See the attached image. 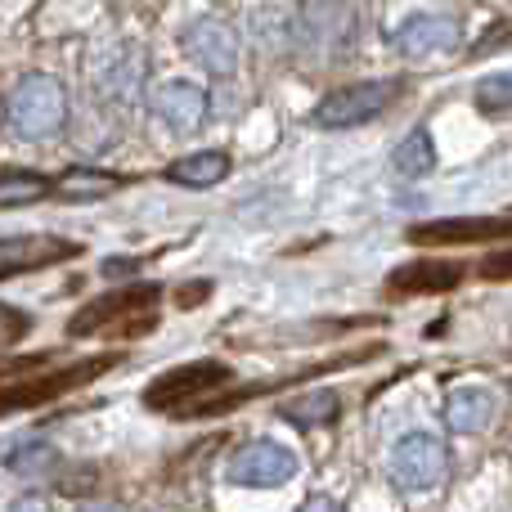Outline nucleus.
<instances>
[{
    "instance_id": "nucleus-1",
    "label": "nucleus",
    "mask_w": 512,
    "mask_h": 512,
    "mask_svg": "<svg viewBox=\"0 0 512 512\" xmlns=\"http://www.w3.org/2000/svg\"><path fill=\"white\" fill-rule=\"evenodd\" d=\"M5 122L23 140H45L68 122V95L54 77H23L5 99Z\"/></svg>"
},
{
    "instance_id": "nucleus-4",
    "label": "nucleus",
    "mask_w": 512,
    "mask_h": 512,
    "mask_svg": "<svg viewBox=\"0 0 512 512\" xmlns=\"http://www.w3.org/2000/svg\"><path fill=\"white\" fill-rule=\"evenodd\" d=\"M153 301H158V288H153V283L117 288V292H108V297L90 301V306L68 324V333L72 337H90V333H99V328L117 324V319H131V333H144V328H153V315H149Z\"/></svg>"
},
{
    "instance_id": "nucleus-13",
    "label": "nucleus",
    "mask_w": 512,
    "mask_h": 512,
    "mask_svg": "<svg viewBox=\"0 0 512 512\" xmlns=\"http://www.w3.org/2000/svg\"><path fill=\"white\" fill-rule=\"evenodd\" d=\"M459 279H463V265H454V261H414V265H400V270L391 274L387 292H396V297L450 292V288H459Z\"/></svg>"
},
{
    "instance_id": "nucleus-16",
    "label": "nucleus",
    "mask_w": 512,
    "mask_h": 512,
    "mask_svg": "<svg viewBox=\"0 0 512 512\" xmlns=\"http://www.w3.org/2000/svg\"><path fill=\"white\" fill-rule=\"evenodd\" d=\"M436 167V149H432V135L427 131H409L405 140L391 149V171L400 180H418Z\"/></svg>"
},
{
    "instance_id": "nucleus-23",
    "label": "nucleus",
    "mask_w": 512,
    "mask_h": 512,
    "mask_svg": "<svg viewBox=\"0 0 512 512\" xmlns=\"http://www.w3.org/2000/svg\"><path fill=\"white\" fill-rule=\"evenodd\" d=\"M481 274H486V279H512V248L486 256V261H481Z\"/></svg>"
},
{
    "instance_id": "nucleus-15",
    "label": "nucleus",
    "mask_w": 512,
    "mask_h": 512,
    "mask_svg": "<svg viewBox=\"0 0 512 512\" xmlns=\"http://www.w3.org/2000/svg\"><path fill=\"white\" fill-rule=\"evenodd\" d=\"M167 176L176 180V185H185V189H207V185H221V180L230 176V158H225V153L203 149V153H189V158L171 162Z\"/></svg>"
},
{
    "instance_id": "nucleus-20",
    "label": "nucleus",
    "mask_w": 512,
    "mask_h": 512,
    "mask_svg": "<svg viewBox=\"0 0 512 512\" xmlns=\"http://www.w3.org/2000/svg\"><path fill=\"white\" fill-rule=\"evenodd\" d=\"M477 108L481 113H512V68L477 81Z\"/></svg>"
},
{
    "instance_id": "nucleus-17",
    "label": "nucleus",
    "mask_w": 512,
    "mask_h": 512,
    "mask_svg": "<svg viewBox=\"0 0 512 512\" xmlns=\"http://www.w3.org/2000/svg\"><path fill=\"white\" fill-rule=\"evenodd\" d=\"M50 189H59V180H45V176H32V171L9 167L5 176H0V203H5V207H23V203L45 198Z\"/></svg>"
},
{
    "instance_id": "nucleus-12",
    "label": "nucleus",
    "mask_w": 512,
    "mask_h": 512,
    "mask_svg": "<svg viewBox=\"0 0 512 512\" xmlns=\"http://www.w3.org/2000/svg\"><path fill=\"white\" fill-rule=\"evenodd\" d=\"M63 256H77V243L41 239V234H9V239L0 243V270H5V279H9V274L36 270V265L63 261Z\"/></svg>"
},
{
    "instance_id": "nucleus-6",
    "label": "nucleus",
    "mask_w": 512,
    "mask_h": 512,
    "mask_svg": "<svg viewBox=\"0 0 512 512\" xmlns=\"http://www.w3.org/2000/svg\"><path fill=\"white\" fill-rule=\"evenodd\" d=\"M445 445L441 436H427V432H409L405 441L391 450V481L400 490H432L441 486L445 477Z\"/></svg>"
},
{
    "instance_id": "nucleus-9",
    "label": "nucleus",
    "mask_w": 512,
    "mask_h": 512,
    "mask_svg": "<svg viewBox=\"0 0 512 512\" xmlns=\"http://www.w3.org/2000/svg\"><path fill=\"white\" fill-rule=\"evenodd\" d=\"M185 54L194 63H203L216 77H230L234 63H239V36L221 23V18H198L185 32Z\"/></svg>"
},
{
    "instance_id": "nucleus-7",
    "label": "nucleus",
    "mask_w": 512,
    "mask_h": 512,
    "mask_svg": "<svg viewBox=\"0 0 512 512\" xmlns=\"http://www.w3.org/2000/svg\"><path fill=\"white\" fill-rule=\"evenodd\" d=\"M113 364H117V355H90V360L68 364V369H59V373H45V378L9 382V387H5V414H14V409H27V405H45V400L63 396V391L81 387V382L99 378V373H108Z\"/></svg>"
},
{
    "instance_id": "nucleus-5",
    "label": "nucleus",
    "mask_w": 512,
    "mask_h": 512,
    "mask_svg": "<svg viewBox=\"0 0 512 512\" xmlns=\"http://www.w3.org/2000/svg\"><path fill=\"white\" fill-rule=\"evenodd\" d=\"M225 472H230L234 486L270 490V486H283V481L297 477V454L279 441H248L234 450V459Z\"/></svg>"
},
{
    "instance_id": "nucleus-26",
    "label": "nucleus",
    "mask_w": 512,
    "mask_h": 512,
    "mask_svg": "<svg viewBox=\"0 0 512 512\" xmlns=\"http://www.w3.org/2000/svg\"><path fill=\"white\" fill-rule=\"evenodd\" d=\"M9 512H45L41 504H36V499H23V504H14V508H9Z\"/></svg>"
},
{
    "instance_id": "nucleus-18",
    "label": "nucleus",
    "mask_w": 512,
    "mask_h": 512,
    "mask_svg": "<svg viewBox=\"0 0 512 512\" xmlns=\"http://www.w3.org/2000/svg\"><path fill=\"white\" fill-rule=\"evenodd\" d=\"M117 185H122L117 176H99V171H90V167H72L68 176L59 180V194L68 198V203H95V198L113 194Z\"/></svg>"
},
{
    "instance_id": "nucleus-24",
    "label": "nucleus",
    "mask_w": 512,
    "mask_h": 512,
    "mask_svg": "<svg viewBox=\"0 0 512 512\" xmlns=\"http://www.w3.org/2000/svg\"><path fill=\"white\" fill-rule=\"evenodd\" d=\"M18 333H23V315H18L14 306H5V346H14Z\"/></svg>"
},
{
    "instance_id": "nucleus-25",
    "label": "nucleus",
    "mask_w": 512,
    "mask_h": 512,
    "mask_svg": "<svg viewBox=\"0 0 512 512\" xmlns=\"http://www.w3.org/2000/svg\"><path fill=\"white\" fill-rule=\"evenodd\" d=\"M297 512H342V504H337V499H328V495H315V499H306Z\"/></svg>"
},
{
    "instance_id": "nucleus-3",
    "label": "nucleus",
    "mask_w": 512,
    "mask_h": 512,
    "mask_svg": "<svg viewBox=\"0 0 512 512\" xmlns=\"http://www.w3.org/2000/svg\"><path fill=\"white\" fill-rule=\"evenodd\" d=\"M400 81H360V86H342L328 99H319L315 122L324 131H351V126H364L373 117H382V108L396 99Z\"/></svg>"
},
{
    "instance_id": "nucleus-11",
    "label": "nucleus",
    "mask_w": 512,
    "mask_h": 512,
    "mask_svg": "<svg viewBox=\"0 0 512 512\" xmlns=\"http://www.w3.org/2000/svg\"><path fill=\"white\" fill-rule=\"evenodd\" d=\"M149 108H153V117L167 122L176 135H189L207 117V95L198 86H189V81H171V86H162L158 95L149 99Z\"/></svg>"
},
{
    "instance_id": "nucleus-21",
    "label": "nucleus",
    "mask_w": 512,
    "mask_h": 512,
    "mask_svg": "<svg viewBox=\"0 0 512 512\" xmlns=\"http://www.w3.org/2000/svg\"><path fill=\"white\" fill-rule=\"evenodd\" d=\"M9 472H45L50 463H59V454L50 445H23V450H9Z\"/></svg>"
},
{
    "instance_id": "nucleus-10",
    "label": "nucleus",
    "mask_w": 512,
    "mask_h": 512,
    "mask_svg": "<svg viewBox=\"0 0 512 512\" xmlns=\"http://www.w3.org/2000/svg\"><path fill=\"white\" fill-rule=\"evenodd\" d=\"M459 45V23L445 14H414L396 32V50L409 59H432V54H450Z\"/></svg>"
},
{
    "instance_id": "nucleus-8",
    "label": "nucleus",
    "mask_w": 512,
    "mask_h": 512,
    "mask_svg": "<svg viewBox=\"0 0 512 512\" xmlns=\"http://www.w3.org/2000/svg\"><path fill=\"white\" fill-rule=\"evenodd\" d=\"M409 239L423 248H454V243H490V239H512L508 216H445V221L414 225Z\"/></svg>"
},
{
    "instance_id": "nucleus-27",
    "label": "nucleus",
    "mask_w": 512,
    "mask_h": 512,
    "mask_svg": "<svg viewBox=\"0 0 512 512\" xmlns=\"http://www.w3.org/2000/svg\"><path fill=\"white\" fill-rule=\"evenodd\" d=\"M86 512H122L117 504H104V499H99V504H86Z\"/></svg>"
},
{
    "instance_id": "nucleus-19",
    "label": "nucleus",
    "mask_w": 512,
    "mask_h": 512,
    "mask_svg": "<svg viewBox=\"0 0 512 512\" xmlns=\"http://www.w3.org/2000/svg\"><path fill=\"white\" fill-rule=\"evenodd\" d=\"M283 418L297 427H319V423H333L337 418V396L333 391H310L301 400H288L283 405Z\"/></svg>"
},
{
    "instance_id": "nucleus-14",
    "label": "nucleus",
    "mask_w": 512,
    "mask_h": 512,
    "mask_svg": "<svg viewBox=\"0 0 512 512\" xmlns=\"http://www.w3.org/2000/svg\"><path fill=\"white\" fill-rule=\"evenodd\" d=\"M495 414H499V400H495V391H486V387H459L445 400V423H450L454 432H486Z\"/></svg>"
},
{
    "instance_id": "nucleus-22",
    "label": "nucleus",
    "mask_w": 512,
    "mask_h": 512,
    "mask_svg": "<svg viewBox=\"0 0 512 512\" xmlns=\"http://www.w3.org/2000/svg\"><path fill=\"white\" fill-rule=\"evenodd\" d=\"M508 45H512V23H499V27H490V32L477 41V54H486V50H508Z\"/></svg>"
},
{
    "instance_id": "nucleus-2",
    "label": "nucleus",
    "mask_w": 512,
    "mask_h": 512,
    "mask_svg": "<svg viewBox=\"0 0 512 512\" xmlns=\"http://www.w3.org/2000/svg\"><path fill=\"white\" fill-rule=\"evenodd\" d=\"M230 382V369L221 360H194V364H180V369H167L158 382H149L144 391V405L149 409H194L203 400H212L216 387Z\"/></svg>"
}]
</instances>
